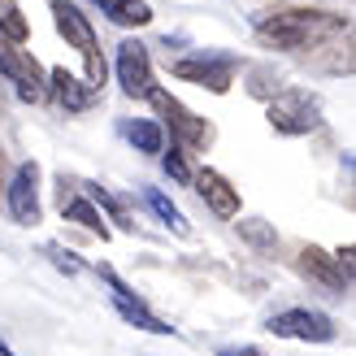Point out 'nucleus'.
<instances>
[{"instance_id":"26","label":"nucleus","mask_w":356,"mask_h":356,"mask_svg":"<svg viewBox=\"0 0 356 356\" xmlns=\"http://www.w3.org/2000/svg\"><path fill=\"white\" fill-rule=\"evenodd\" d=\"M348 165H352V170H356V156H348Z\"/></svg>"},{"instance_id":"13","label":"nucleus","mask_w":356,"mask_h":356,"mask_svg":"<svg viewBox=\"0 0 356 356\" xmlns=\"http://www.w3.org/2000/svg\"><path fill=\"white\" fill-rule=\"evenodd\" d=\"M48 87H52V96H57L70 113H83L87 104H92V87H83L74 74H70V70H52V74H48Z\"/></svg>"},{"instance_id":"23","label":"nucleus","mask_w":356,"mask_h":356,"mask_svg":"<svg viewBox=\"0 0 356 356\" xmlns=\"http://www.w3.org/2000/svg\"><path fill=\"white\" fill-rule=\"evenodd\" d=\"M334 261H339V270L348 274V282L356 278V243H348V248H339V252H334Z\"/></svg>"},{"instance_id":"10","label":"nucleus","mask_w":356,"mask_h":356,"mask_svg":"<svg viewBox=\"0 0 356 356\" xmlns=\"http://www.w3.org/2000/svg\"><path fill=\"white\" fill-rule=\"evenodd\" d=\"M152 104L161 109V118H170V131L183 139L187 148H204V139H209V127H204V118H195L191 109H183L170 92H152Z\"/></svg>"},{"instance_id":"17","label":"nucleus","mask_w":356,"mask_h":356,"mask_svg":"<svg viewBox=\"0 0 356 356\" xmlns=\"http://www.w3.org/2000/svg\"><path fill=\"white\" fill-rule=\"evenodd\" d=\"M127 139L139 148V152H165V135L156 122H131L127 127Z\"/></svg>"},{"instance_id":"14","label":"nucleus","mask_w":356,"mask_h":356,"mask_svg":"<svg viewBox=\"0 0 356 356\" xmlns=\"http://www.w3.org/2000/svg\"><path fill=\"white\" fill-rule=\"evenodd\" d=\"M61 213H65V222H79L83 230H92V235H100V239H109V226H104V218H100V209L92 204V195H61Z\"/></svg>"},{"instance_id":"1","label":"nucleus","mask_w":356,"mask_h":356,"mask_svg":"<svg viewBox=\"0 0 356 356\" xmlns=\"http://www.w3.org/2000/svg\"><path fill=\"white\" fill-rule=\"evenodd\" d=\"M334 26V17L330 13H317V9H287V13H274V17H261L257 22V35L265 44H274V48H287V52H296V48H309V44H317L322 35H330Z\"/></svg>"},{"instance_id":"20","label":"nucleus","mask_w":356,"mask_h":356,"mask_svg":"<svg viewBox=\"0 0 356 356\" xmlns=\"http://www.w3.org/2000/svg\"><path fill=\"white\" fill-rule=\"evenodd\" d=\"M161 165H165V174L174 178V183H191V178H195V174L187 170V156H183V148H174V144H170V152L161 156Z\"/></svg>"},{"instance_id":"24","label":"nucleus","mask_w":356,"mask_h":356,"mask_svg":"<svg viewBox=\"0 0 356 356\" xmlns=\"http://www.w3.org/2000/svg\"><path fill=\"white\" fill-rule=\"evenodd\" d=\"M218 356H261V352L257 348H222Z\"/></svg>"},{"instance_id":"4","label":"nucleus","mask_w":356,"mask_h":356,"mask_svg":"<svg viewBox=\"0 0 356 356\" xmlns=\"http://www.w3.org/2000/svg\"><path fill=\"white\" fill-rule=\"evenodd\" d=\"M270 330L278 339H305V343H330L334 339V322L317 309H282L270 317Z\"/></svg>"},{"instance_id":"16","label":"nucleus","mask_w":356,"mask_h":356,"mask_svg":"<svg viewBox=\"0 0 356 356\" xmlns=\"http://www.w3.org/2000/svg\"><path fill=\"white\" fill-rule=\"evenodd\" d=\"M144 200H148V209H152V213H156V218H161L170 230H178V235H187V218L178 213V204H174V200H165V195L156 191V187H148V191H144Z\"/></svg>"},{"instance_id":"27","label":"nucleus","mask_w":356,"mask_h":356,"mask_svg":"<svg viewBox=\"0 0 356 356\" xmlns=\"http://www.w3.org/2000/svg\"><path fill=\"white\" fill-rule=\"evenodd\" d=\"M0 170H5V156H0Z\"/></svg>"},{"instance_id":"25","label":"nucleus","mask_w":356,"mask_h":356,"mask_svg":"<svg viewBox=\"0 0 356 356\" xmlns=\"http://www.w3.org/2000/svg\"><path fill=\"white\" fill-rule=\"evenodd\" d=\"M0 356H17V352H13V348H5V343H0Z\"/></svg>"},{"instance_id":"9","label":"nucleus","mask_w":356,"mask_h":356,"mask_svg":"<svg viewBox=\"0 0 356 356\" xmlns=\"http://www.w3.org/2000/svg\"><path fill=\"white\" fill-rule=\"evenodd\" d=\"M118 83H122V92H127V96H139V100L156 92L144 44H122L118 48Z\"/></svg>"},{"instance_id":"19","label":"nucleus","mask_w":356,"mask_h":356,"mask_svg":"<svg viewBox=\"0 0 356 356\" xmlns=\"http://www.w3.org/2000/svg\"><path fill=\"white\" fill-rule=\"evenodd\" d=\"M87 195H92V204H104V209H109V218H113L122 230H131V226H135V222H131V213H127V204H122L113 191H104V187H87Z\"/></svg>"},{"instance_id":"2","label":"nucleus","mask_w":356,"mask_h":356,"mask_svg":"<svg viewBox=\"0 0 356 356\" xmlns=\"http://www.w3.org/2000/svg\"><path fill=\"white\" fill-rule=\"evenodd\" d=\"M270 127L278 135H309V131L322 127V104H317V96L291 87V92L270 100Z\"/></svg>"},{"instance_id":"15","label":"nucleus","mask_w":356,"mask_h":356,"mask_svg":"<svg viewBox=\"0 0 356 356\" xmlns=\"http://www.w3.org/2000/svg\"><path fill=\"white\" fill-rule=\"evenodd\" d=\"M96 5H100V13H109V22H118V26H144L152 17V9L144 0H96Z\"/></svg>"},{"instance_id":"5","label":"nucleus","mask_w":356,"mask_h":356,"mask_svg":"<svg viewBox=\"0 0 356 356\" xmlns=\"http://www.w3.org/2000/svg\"><path fill=\"white\" fill-rule=\"evenodd\" d=\"M100 278H104V282L113 287V309H118L122 317H127L131 326L148 330V334H174V326H170V322H161V317H156V313H152V309H148V305H144L139 296H131V287H127V282H122V278L109 270V265L100 270Z\"/></svg>"},{"instance_id":"8","label":"nucleus","mask_w":356,"mask_h":356,"mask_svg":"<svg viewBox=\"0 0 356 356\" xmlns=\"http://www.w3.org/2000/svg\"><path fill=\"white\" fill-rule=\"evenodd\" d=\"M174 74L178 79H187V83H200L209 87V92H226L230 79H235V61L230 57H183V61H174Z\"/></svg>"},{"instance_id":"18","label":"nucleus","mask_w":356,"mask_h":356,"mask_svg":"<svg viewBox=\"0 0 356 356\" xmlns=\"http://www.w3.org/2000/svg\"><path fill=\"white\" fill-rule=\"evenodd\" d=\"M0 35L9 44H22L26 40V17L17 9V0H0Z\"/></svg>"},{"instance_id":"12","label":"nucleus","mask_w":356,"mask_h":356,"mask_svg":"<svg viewBox=\"0 0 356 356\" xmlns=\"http://www.w3.org/2000/svg\"><path fill=\"white\" fill-rule=\"evenodd\" d=\"M300 270H305L313 282H322L326 291L343 296V287H348V274L339 270V261H334L330 252H322V248H305V252H300Z\"/></svg>"},{"instance_id":"11","label":"nucleus","mask_w":356,"mask_h":356,"mask_svg":"<svg viewBox=\"0 0 356 356\" xmlns=\"http://www.w3.org/2000/svg\"><path fill=\"white\" fill-rule=\"evenodd\" d=\"M195 183V191H200V200L218 213V218H239V191L226 183V178L218 174V170H200L191 178Z\"/></svg>"},{"instance_id":"22","label":"nucleus","mask_w":356,"mask_h":356,"mask_svg":"<svg viewBox=\"0 0 356 356\" xmlns=\"http://www.w3.org/2000/svg\"><path fill=\"white\" fill-rule=\"evenodd\" d=\"M239 230H243V239H248V243H257V248H274V230H270V226H261V222H239Z\"/></svg>"},{"instance_id":"6","label":"nucleus","mask_w":356,"mask_h":356,"mask_svg":"<svg viewBox=\"0 0 356 356\" xmlns=\"http://www.w3.org/2000/svg\"><path fill=\"white\" fill-rule=\"evenodd\" d=\"M0 74H5L13 83V92L22 100H31V104H40L48 96V83L40 74V65H35L26 52H17V48H0Z\"/></svg>"},{"instance_id":"7","label":"nucleus","mask_w":356,"mask_h":356,"mask_svg":"<svg viewBox=\"0 0 356 356\" xmlns=\"http://www.w3.org/2000/svg\"><path fill=\"white\" fill-rule=\"evenodd\" d=\"M9 213L13 222H40V165L22 161L9 178Z\"/></svg>"},{"instance_id":"21","label":"nucleus","mask_w":356,"mask_h":356,"mask_svg":"<svg viewBox=\"0 0 356 356\" xmlns=\"http://www.w3.org/2000/svg\"><path fill=\"white\" fill-rule=\"evenodd\" d=\"M44 252H48V261L57 265V270H65V274H83V261H79L74 252H65V248H57V243H48Z\"/></svg>"},{"instance_id":"3","label":"nucleus","mask_w":356,"mask_h":356,"mask_svg":"<svg viewBox=\"0 0 356 356\" xmlns=\"http://www.w3.org/2000/svg\"><path fill=\"white\" fill-rule=\"evenodd\" d=\"M52 13H57L61 35L87 57V74H92V87H100V83H104V61H100V52H96V31H92V22H87V17H83L74 5H70V0H57V5H52Z\"/></svg>"}]
</instances>
